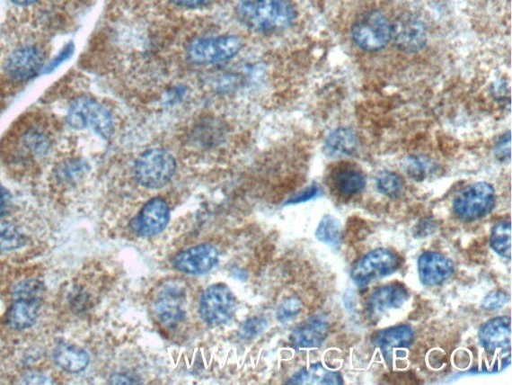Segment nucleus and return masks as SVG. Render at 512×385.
<instances>
[{
	"mask_svg": "<svg viewBox=\"0 0 512 385\" xmlns=\"http://www.w3.org/2000/svg\"><path fill=\"white\" fill-rule=\"evenodd\" d=\"M170 217V207L165 201L160 197L154 198L141 209L131 222V228L140 237H153L165 229Z\"/></svg>",
	"mask_w": 512,
	"mask_h": 385,
	"instance_id": "obj_12",
	"label": "nucleus"
},
{
	"mask_svg": "<svg viewBox=\"0 0 512 385\" xmlns=\"http://www.w3.org/2000/svg\"><path fill=\"white\" fill-rule=\"evenodd\" d=\"M44 64V55L38 47L17 49L8 58L6 72L16 81H28L37 76Z\"/></svg>",
	"mask_w": 512,
	"mask_h": 385,
	"instance_id": "obj_15",
	"label": "nucleus"
},
{
	"mask_svg": "<svg viewBox=\"0 0 512 385\" xmlns=\"http://www.w3.org/2000/svg\"><path fill=\"white\" fill-rule=\"evenodd\" d=\"M508 295L500 291H494L484 297L481 308L484 310H496L501 309L508 302Z\"/></svg>",
	"mask_w": 512,
	"mask_h": 385,
	"instance_id": "obj_32",
	"label": "nucleus"
},
{
	"mask_svg": "<svg viewBox=\"0 0 512 385\" xmlns=\"http://www.w3.org/2000/svg\"><path fill=\"white\" fill-rule=\"evenodd\" d=\"M395 46L406 54H416L425 49L428 32L425 23L418 16L403 13L393 24V38Z\"/></svg>",
	"mask_w": 512,
	"mask_h": 385,
	"instance_id": "obj_11",
	"label": "nucleus"
},
{
	"mask_svg": "<svg viewBox=\"0 0 512 385\" xmlns=\"http://www.w3.org/2000/svg\"><path fill=\"white\" fill-rule=\"evenodd\" d=\"M379 192L392 199L401 198L404 192V183L396 174L384 171L376 178Z\"/></svg>",
	"mask_w": 512,
	"mask_h": 385,
	"instance_id": "obj_27",
	"label": "nucleus"
},
{
	"mask_svg": "<svg viewBox=\"0 0 512 385\" xmlns=\"http://www.w3.org/2000/svg\"><path fill=\"white\" fill-rule=\"evenodd\" d=\"M22 383L28 384H48L52 383L49 379V376L44 375L40 372H28L25 373L22 378Z\"/></svg>",
	"mask_w": 512,
	"mask_h": 385,
	"instance_id": "obj_36",
	"label": "nucleus"
},
{
	"mask_svg": "<svg viewBox=\"0 0 512 385\" xmlns=\"http://www.w3.org/2000/svg\"><path fill=\"white\" fill-rule=\"evenodd\" d=\"M25 243V236L15 226L0 223V253L21 249Z\"/></svg>",
	"mask_w": 512,
	"mask_h": 385,
	"instance_id": "obj_26",
	"label": "nucleus"
},
{
	"mask_svg": "<svg viewBox=\"0 0 512 385\" xmlns=\"http://www.w3.org/2000/svg\"><path fill=\"white\" fill-rule=\"evenodd\" d=\"M496 203V190L489 183L479 182L458 192L453 209L459 220L473 222L489 215Z\"/></svg>",
	"mask_w": 512,
	"mask_h": 385,
	"instance_id": "obj_5",
	"label": "nucleus"
},
{
	"mask_svg": "<svg viewBox=\"0 0 512 385\" xmlns=\"http://www.w3.org/2000/svg\"><path fill=\"white\" fill-rule=\"evenodd\" d=\"M13 2L16 4L20 5H29L34 3H37L38 0H13Z\"/></svg>",
	"mask_w": 512,
	"mask_h": 385,
	"instance_id": "obj_40",
	"label": "nucleus"
},
{
	"mask_svg": "<svg viewBox=\"0 0 512 385\" xmlns=\"http://www.w3.org/2000/svg\"><path fill=\"white\" fill-rule=\"evenodd\" d=\"M315 236L321 242L338 248L342 240V224L333 216H324L317 227Z\"/></svg>",
	"mask_w": 512,
	"mask_h": 385,
	"instance_id": "obj_24",
	"label": "nucleus"
},
{
	"mask_svg": "<svg viewBox=\"0 0 512 385\" xmlns=\"http://www.w3.org/2000/svg\"><path fill=\"white\" fill-rule=\"evenodd\" d=\"M176 5L185 8H200L214 3V0H171Z\"/></svg>",
	"mask_w": 512,
	"mask_h": 385,
	"instance_id": "obj_37",
	"label": "nucleus"
},
{
	"mask_svg": "<svg viewBox=\"0 0 512 385\" xmlns=\"http://www.w3.org/2000/svg\"><path fill=\"white\" fill-rule=\"evenodd\" d=\"M409 292L401 283H391L379 287L370 295L367 305L370 311L382 314L401 309L408 301Z\"/></svg>",
	"mask_w": 512,
	"mask_h": 385,
	"instance_id": "obj_18",
	"label": "nucleus"
},
{
	"mask_svg": "<svg viewBox=\"0 0 512 385\" xmlns=\"http://www.w3.org/2000/svg\"><path fill=\"white\" fill-rule=\"evenodd\" d=\"M110 383H118V384H125V383H136L137 381H134V379L129 378L127 374L117 373L111 376Z\"/></svg>",
	"mask_w": 512,
	"mask_h": 385,
	"instance_id": "obj_39",
	"label": "nucleus"
},
{
	"mask_svg": "<svg viewBox=\"0 0 512 385\" xmlns=\"http://www.w3.org/2000/svg\"><path fill=\"white\" fill-rule=\"evenodd\" d=\"M83 171L81 163L67 162L58 168L57 178L63 184H70L76 181Z\"/></svg>",
	"mask_w": 512,
	"mask_h": 385,
	"instance_id": "obj_31",
	"label": "nucleus"
},
{
	"mask_svg": "<svg viewBox=\"0 0 512 385\" xmlns=\"http://www.w3.org/2000/svg\"><path fill=\"white\" fill-rule=\"evenodd\" d=\"M287 383L289 384H342L339 372L325 370L321 363L313 364L308 369L297 372Z\"/></svg>",
	"mask_w": 512,
	"mask_h": 385,
	"instance_id": "obj_23",
	"label": "nucleus"
},
{
	"mask_svg": "<svg viewBox=\"0 0 512 385\" xmlns=\"http://www.w3.org/2000/svg\"><path fill=\"white\" fill-rule=\"evenodd\" d=\"M11 195L8 194L7 190L0 185V216H4L8 212L11 207Z\"/></svg>",
	"mask_w": 512,
	"mask_h": 385,
	"instance_id": "obj_38",
	"label": "nucleus"
},
{
	"mask_svg": "<svg viewBox=\"0 0 512 385\" xmlns=\"http://www.w3.org/2000/svg\"><path fill=\"white\" fill-rule=\"evenodd\" d=\"M235 310L236 299L227 285L216 283L203 291L199 312L207 326L216 327L227 325L234 318Z\"/></svg>",
	"mask_w": 512,
	"mask_h": 385,
	"instance_id": "obj_7",
	"label": "nucleus"
},
{
	"mask_svg": "<svg viewBox=\"0 0 512 385\" xmlns=\"http://www.w3.org/2000/svg\"><path fill=\"white\" fill-rule=\"evenodd\" d=\"M490 246L499 256L510 260L511 226L509 221H501L493 226L490 233Z\"/></svg>",
	"mask_w": 512,
	"mask_h": 385,
	"instance_id": "obj_25",
	"label": "nucleus"
},
{
	"mask_svg": "<svg viewBox=\"0 0 512 385\" xmlns=\"http://www.w3.org/2000/svg\"><path fill=\"white\" fill-rule=\"evenodd\" d=\"M176 162L173 156L163 148H150L141 154L135 164V178L140 186L161 189L174 176Z\"/></svg>",
	"mask_w": 512,
	"mask_h": 385,
	"instance_id": "obj_3",
	"label": "nucleus"
},
{
	"mask_svg": "<svg viewBox=\"0 0 512 385\" xmlns=\"http://www.w3.org/2000/svg\"><path fill=\"white\" fill-rule=\"evenodd\" d=\"M331 182L334 192L343 198L358 195L366 185L364 173L351 166H343L335 169L331 173Z\"/></svg>",
	"mask_w": 512,
	"mask_h": 385,
	"instance_id": "obj_19",
	"label": "nucleus"
},
{
	"mask_svg": "<svg viewBox=\"0 0 512 385\" xmlns=\"http://www.w3.org/2000/svg\"><path fill=\"white\" fill-rule=\"evenodd\" d=\"M217 262V249L210 244H200L179 253L172 264L176 270L184 274L202 275L214 269Z\"/></svg>",
	"mask_w": 512,
	"mask_h": 385,
	"instance_id": "obj_13",
	"label": "nucleus"
},
{
	"mask_svg": "<svg viewBox=\"0 0 512 385\" xmlns=\"http://www.w3.org/2000/svg\"><path fill=\"white\" fill-rule=\"evenodd\" d=\"M358 148V137L355 130L349 128L334 130L325 141V151L334 157L356 155Z\"/></svg>",
	"mask_w": 512,
	"mask_h": 385,
	"instance_id": "obj_21",
	"label": "nucleus"
},
{
	"mask_svg": "<svg viewBox=\"0 0 512 385\" xmlns=\"http://www.w3.org/2000/svg\"><path fill=\"white\" fill-rule=\"evenodd\" d=\"M187 291L181 283H166L154 301L156 318L166 328L178 327L187 315Z\"/></svg>",
	"mask_w": 512,
	"mask_h": 385,
	"instance_id": "obj_10",
	"label": "nucleus"
},
{
	"mask_svg": "<svg viewBox=\"0 0 512 385\" xmlns=\"http://www.w3.org/2000/svg\"><path fill=\"white\" fill-rule=\"evenodd\" d=\"M46 287L39 279H25L13 291V303L7 313V326L13 330L31 327L37 321Z\"/></svg>",
	"mask_w": 512,
	"mask_h": 385,
	"instance_id": "obj_2",
	"label": "nucleus"
},
{
	"mask_svg": "<svg viewBox=\"0 0 512 385\" xmlns=\"http://www.w3.org/2000/svg\"><path fill=\"white\" fill-rule=\"evenodd\" d=\"M52 357L61 370L70 373L82 372L90 363V356L85 350L73 345L61 344L57 345Z\"/></svg>",
	"mask_w": 512,
	"mask_h": 385,
	"instance_id": "obj_20",
	"label": "nucleus"
},
{
	"mask_svg": "<svg viewBox=\"0 0 512 385\" xmlns=\"http://www.w3.org/2000/svg\"><path fill=\"white\" fill-rule=\"evenodd\" d=\"M404 170L409 176L416 181H422L427 177L428 167L427 162L419 157H410L405 161Z\"/></svg>",
	"mask_w": 512,
	"mask_h": 385,
	"instance_id": "obj_30",
	"label": "nucleus"
},
{
	"mask_svg": "<svg viewBox=\"0 0 512 385\" xmlns=\"http://www.w3.org/2000/svg\"><path fill=\"white\" fill-rule=\"evenodd\" d=\"M402 266L401 257L390 249L370 251L351 269V279L358 287H365L375 280L391 275Z\"/></svg>",
	"mask_w": 512,
	"mask_h": 385,
	"instance_id": "obj_8",
	"label": "nucleus"
},
{
	"mask_svg": "<svg viewBox=\"0 0 512 385\" xmlns=\"http://www.w3.org/2000/svg\"><path fill=\"white\" fill-rule=\"evenodd\" d=\"M329 330L328 321L322 317H313L291 332L290 341L296 348L321 347L329 336Z\"/></svg>",
	"mask_w": 512,
	"mask_h": 385,
	"instance_id": "obj_16",
	"label": "nucleus"
},
{
	"mask_svg": "<svg viewBox=\"0 0 512 385\" xmlns=\"http://www.w3.org/2000/svg\"><path fill=\"white\" fill-rule=\"evenodd\" d=\"M413 331L410 327L401 326L376 332L373 337V345L384 354L392 350L409 347L413 341Z\"/></svg>",
	"mask_w": 512,
	"mask_h": 385,
	"instance_id": "obj_22",
	"label": "nucleus"
},
{
	"mask_svg": "<svg viewBox=\"0 0 512 385\" xmlns=\"http://www.w3.org/2000/svg\"><path fill=\"white\" fill-rule=\"evenodd\" d=\"M496 156L501 162L510 160V134L503 136L496 147Z\"/></svg>",
	"mask_w": 512,
	"mask_h": 385,
	"instance_id": "obj_34",
	"label": "nucleus"
},
{
	"mask_svg": "<svg viewBox=\"0 0 512 385\" xmlns=\"http://www.w3.org/2000/svg\"><path fill=\"white\" fill-rule=\"evenodd\" d=\"M236 15L247 29L256 32H278L290 28L297 19L290 0H242Z\"/></svg>",
	"mask_w": 512,
	"mask_h": 385,
	"instance_id": "obj_1",
	"label": "nucleus"
},
{
	"mask_svg": "<svg viewBox=\"0 0 512 385\" xmlns=\"http://www.w3.org/2000/svg\"><path fill=\"white\" fill-rule=\"evenodd\" d=\"M69 125L76 130H93L102 138L111 137L114 130L112 115L108 108L90 96H82L70 106Z\"/></svg>",
	"mask_w": 512,
	"mask_h": 385,
	"instance_id": "obj_6",
	"label": "nucleus"
},
{
	"mask_svg": "<svg viewBox=\"0 0 512 385\" xmlns=\"http://www.w3.org/2000/svg\"><path fill=\"white\" fill-rule=\"evenodd\" d=\"M317 194H319V188L313 186L298 192V194L289 199L287 204L306 202V201L313 199Z\"/></svg>",
	"mask_w": 512,
	"mask_h": 385,
	"instance_id": "obj_35",
	"label": "nucleus"
},
{
	"mask_svg": "<svg viewBox=\"0 0 512 385\" xmlns=\"http://www.w3.org/2000/svg\"><path fill=\"white\" fill-rule=\"evenodd\" d=\"M420 282L427 286H437L447 282L455 273L452 260L438 252H423L419 258Z\"/></svg>",
	"mask_w": 512,
	"mask_h": 385,
	"instance_id": "obj_14",
	"label": "nucleus"
},
{
	"mask_svg": "<svg viewBox=\"0 0 512 385\" xmlns=\"http://www.w3.org/2000/svg\"><path fill=\"white\" fill-rule=\"evenodd\" d=\"M75 51V45L73 42L67 43V45L64 48L63 50L59 52V54L50 61V63L43 67L44 73H50L54 72L57 67H58L61 64L65 63L70 57L73 56Z\"/></svg>",
	"mask_w": 512,
	"mask_h": 385,
	"instance_id": "obj_33",
	"label": "nucleus"
},
{
	"mask_svg": "<svg viewBox=\"0 0 512 385\" xmlns=\"http://www.w3.org/2000/svg\"><path fill=\"white\" fill-rule=\"evenodd\" d=\"M303 309V303L296 297L282 301L278 309L277 317L280 322H287L294 319Z\"/></svg>",
	"mask_w": 512,
	"mask_h": 385,
	"instance_id": "obj_28",
	"label": "nucleus"
},
{
	"mask_svg": "<svg viewBox=\"0 0 512 385\" xmlns=\"http://www.w3.org/2000/svg\"><path fill=\"white\" fill-rule=\"evenodd\" d=\"M510 337L511 323L508 317H499L485 322L479 332L481 346L491 354L499 349L509 350Z\"/></svg>",
	"mask_w": 512,
	"mask_h": 385,
	"instance_id": "obj_17",
	"label": "nucleus"
},
{
	"mask_svg": "<svg viewBox=\"0 0 512 385\" xmlns=\"http://www.w3.org/2000/svg\"><path fill=\"white\" fill-rule=\"evenodd\" d=\"M268 327L266 318L258 317L246 320L240 328V336L242 339L250 340L259 336L261 332Z\"/></svg>",
	"mask_w": 512,
	"mask_h": 385,
	"instance_id": "obj_29",
	"label": "nucleus"
},
{
	"mask_svg": "<svg viewBox=\"0 0 512 385\" xmlns=\"http://www.w3.org/2000/svg\"><path fill=\"white\" fill-rule=\"evenodd\" d=\"M242 48V40L235 36L199 39L190 43L188 57L196 65H215L234 58Z\"/></svg>",
	"mask_w": 512,
	"mask_h": 385,
	"instance_id": "obj_9",
	"label": "nucleus"
},
{
	"mask_svg": "<svg viewBox=\"0 0 512 385\" xmlns=\"http://www.w3.org/2000/svg\"><path fill=\"white\" fill-rule=\"evenodd\" d=\"M351 38L361 49L381 50L392 40L393 23L382 11H368L352 25Z\"/></svg>",
	"mask_w": 512,
	"mask_h": 385,
	"instance_id": "obj_4",
	"label": "nucleus"
}]
</instances>
